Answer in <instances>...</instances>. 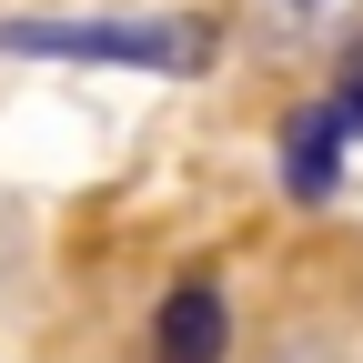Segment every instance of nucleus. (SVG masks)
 <instances>
[{"label": "nucleus", "instance_id": "7ed1b4c3", "mask_svg": "<svg viewBox=\"0 0 363 363\" xmlns=\"http://www.w3.org/2000/svg\"><path fill=\"white\" fill-rule=\"evenodd\" d=\"M252 21H262L272 40H313L323 21H343V0H252Z\"/></svg>", "mask_w": 363, "mask_h": 363}, {"label": "nucleus", "instance_id": "f257e3e1", "mask_svg": "<svg viewBox=\"0 0 363 363\" xmlns=\"http://www.w3.org/2000/svg\"><path fill=\"white\" fill-rule=\"evenodd\" d=\"M11 51H101V61H162V71H182L202 51V30H11Z\"/></svg>", "mask_w": 363, "mask_h": 363}, {"label": "nucleus", "instance_id": "f03ea898", "mask_svg": "<svg viewBox=\"0 0 363 363\" xmlns=\"http://www.w3.org/2000/svg\"><path fill=\"white\" fill-rule=\"evenodd\" d=\"M222 353V293L212 283H182L152 323V363H212Z\"/></svg>", "mask_w": 363, "mask_h": 363}]
</instances>
